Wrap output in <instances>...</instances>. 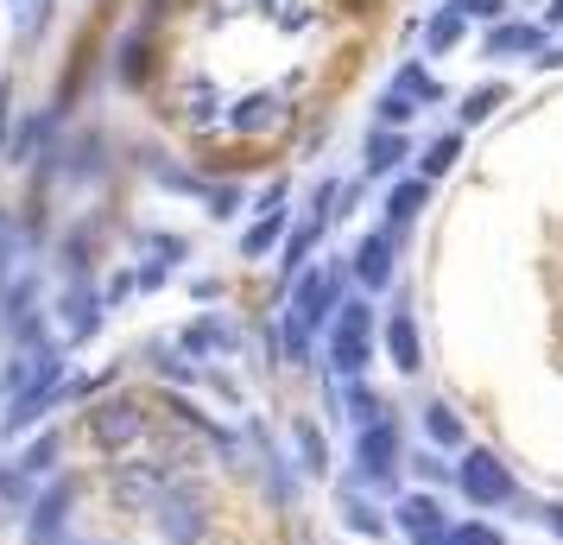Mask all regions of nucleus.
I'll use <instances>...</instances> for the list:
<instances>
[{
    "label": "nucleus",
    "instance_id": "nucleus-11",
    "mask_svg": "<svg viewBox=\"0 0 563 545\" xmlns=\"http://www.w3.org/2000/svg\"><path fill=\"white\" fill-rule=\"evenodd\" d=\"M393 457H399V432H393V425H367V432H361V444H355V464L367 469V476H386V469H393Z\"/></svg>",
    "mask_w": 563,
    "mask_h": 545
},
{
    "label": "nucleus",
    "instance_id": "nucleus-10",
    "mask_svg": "<svg viewBox=\"0 0 563 545\" xmlns=\"http://www.w3.org/2000/svg\"><path fill=\"white\" fill-rule=\"evenodd\" d=\"M57 312H64V337L70 342H82V337H96V330H102V298H96V286H70L64 292V305H57Z\"/></svg>",
    "mask_w": 563,
    "mask_h": 545
},
{
    "label": "nucleus",
    "instance_id": "nucleus-22",
    "mask_svg": "<svg viewBox=\"0 0 563 545\" xmlns=\"http://www.w3.org/2000/svg\"><path fill=\"white\" fill-rule=\"evenodd\" d=\"M424 432H431L437 444H462V418L450 413V406H424Z\"/></svg>",
    "mask_w": 563,
    "mask_h": 545
},
{
    "label": "nucleus",
    "instance_id": "nucleus-16",
    "mask_svg": "<svg viewBox=\"0 0 563 545\" xmlns=\"http://www.w3.org/2000/svg\"><path fill=\"white\" fill-rule=\"evenodd\" d=\"M13 464H20V476H26V482H38V476H45V469L57 464V432H45V438H32L26 450L13 457Z\"/></svg>",
    "mask_w": 563,
    "mask_h": 545
},
{
    "label": "nucleus",
    "instance_id": "nucleus-29",
    "mask_svg": "<svg viewBox=\"0 0 563 545\" xmlns=\"http://www.w3.org/2000/svg\"><path fill=\"white\" fill-rule=\"evenodd\" d=\"M450 545H500V533H487V526H456Z\"/></svg>",
    "mask_w": 563,
    "mask_h": 545
},
{
    "label": "nucleus",
    "instance_id": "nucleus-34",
    "mask_svg": "<svg viewBox=\"0 0 563 545\" xmlns=\"http://www.w3.org/2000/svg\"><path fill=\"white\" fill-rule=\"evenodd\" d=\"M7 115H13V96L0 89V140H7Z\"/></svg>",
    "mask_w": 563,
    "mask_h": 545
},
{
    "label": "nucleus",
    "instance_id": "nucleus-25",
    "mask_svg": "<svg viewBox=\"0 0 563 545\" xmlns=\"http://www.w3.org/2000/svg\"><path fill=\"white\" fill-rule=\"evenodd\" d=\"M399 89H406V96H418V102H431V96H437V83L424 77L418 64H406V70H399Z\"/></svg>",
    "mask_w": 563,
    "mask_h": 545
},
{
    "label": "nucleus",
    "instance_id": "nucleus-20",
    "mask_svg": "<svg viewBox=\"0 0 563 545\" xmlns=\"http://www.w3.org/2000/svg\"><path fill=\"white\" fill-rule=\"evenodd\" d=\"M342 520H349L355 533H367V539H380V533H386V520L374 514L367 501H355V494H342Z\"/></svg>",
    "mask_w": 563,
    "mask_h": 545
},
{
    "label": "nucleus",
    "instance_id": "nucleus-26",
    "mask_svg": "<svg viewBox=\"0 0 563 545\" xmlns=\"http://www.w3.org/2000/svg\"><path fill=\"white\" fill-rule=\"evenodd\" d=\"M380 121H386V128H399V121H411V96H406V89H393V96L380 102Z\"/></svg>",
    "mask_w": 563,
    "mask_h": 545
},
{
    "label": "nucleus",
    "instance_id": "nucleus-3",
    "mask_svg": "<svg viewBox=\"0 0 563 545\" xmlns=\"http://www.w3.org/2000/svg\"><path fill=\"white\" fill-rule=\"evenodd\" d=\"M153 514H158V533H165L172 545H197L203 539V494L197 489H184V482L178 489H165V501H158Z\"/></svg>",
    "mask_w": 563,
    "mask_h": 545
},
{
    "label": "nucleus",
    "instance_id": "nucleus-9",
    "mask_svg": "<svg viewBox=\"0 0 563 545\" xmlns=\"http://www.w3.org/2000/svg\"><path fill=\"white\" fill-rule=\"evenodd\" d=\"M399 526H406L418 545H450V526H443V508L431 494H406L399 501Z\"/></svg>",
    "mask_w": 563,
    "mask_h": 545
},
{
    "label": "nucleus",
    "instance_id": "nucleus-21",
    "mask_svg": "<svg viewBox=\"0 0 563 545\" xmlns=\"http://www.w3.org/2000/svg\"><path fill=\"white\" fill-rule=\"evenodd\" d=\"M462 159V140L456 133H443V140H431V153H424V178H443L450 165Z\"/></svg>",
    "mask_w": 563,
    "mask_h": 545
},
{
    "label": "nucleus",
    "instance_id": "nucleus-33",
    "mask_svg": "<svg viewBox=\"0 0 563 545\" xmlns=\"http://www.w3.org/2000/svg\"><path fill=\"white\" fill-rule=\"evenodd\" d=\"M544 526H551V533L563 539V508H544Z\"/></svg>",
    "mask_w": 563,
    "mask_h": 545
},
{
    "label": "nucleus",
    "instance_id": "nucleus-2",
    "mask_svg": "<svg viewBox=\"0 0 563 545\" xmlns=\"http://www.w3.org/2000/svg\"><path fill=\"white\" fill-rule=\"evenodd\" d=\"M456 482H462V494H468L475 508H500V501L512 494V476H507V464H500L494 450H468L462 469H456Z\"/></svg>",
    "mask_w": 563,
    "mask_h": 545
},
{
    "label": "nucleus",
    "instance_id": "nucleus-28",
    "mask_svg": "<svg viewBox=\"0 0 563 545\" xmlns=\"http://www.w3.org/2000/svg\"><path fill=\"white\" fill-rule=\"evenodd\" d=\"M266 108H273L266 96H254V102H241V108H234V128H266Z\"/></svg>",
    "mask_w": 563,
    "mask_h": 545
},
{
    "label": "nucleus",
    "instance_id": "nucleus-17",
    "mask_svg": "<svg viewBox=\"0 0 563 545\" xmlns=\"http://www.w3.org/2000/svg\"><path fill=\"white\" fill-rule=\"evenodd\" d=\"M424 197H431V184H424V178H406L393 197H386V216H393V222H411V216L424 209Z\"/></svg>",
    "mask_w": 563,
    "mask_h": 545
},
{
    "label": "nucleus",
    "instance_id": "nucleus-14",
    "mask_svg": "<svg viewBox=\"0 0 563 545\" xmlns=\"http://www.w3.org/2000/svg\"><path fill=\"white\" fill-rule=\"evenodd\" d=\"M386 349H393V368H399V374H411V368L424 362V356H418V330H411L406 305H399V312H393V324H386Z\"/></svg>",
    "mask_w": 563,
    "mask_h": 545
},
{
    "label": "nucleus",
    "instance_id": "nucleus-23",
    "mask_svg": "<svg viewBox=\"0 0 563 545\" xmlns=\"http://www.w3.org/2000/svg\"><path fill=\"white\" fill-rule=\"evenodd\" d=\"M349 418H355L361 432H367V425H380V400H374V393L361 388V381L349 388Z\"/></svg>",
    "mask_w": 563,
    "mask_h": 545
},
{
    "label": "nucleus",
    "instance_id": "nucleus-6",
    "mask_svg": "<svg viewBox=\"0 0 563 545\" xmlns=\"http://www.w3.org/2000/svg\"><path fill=\"white\" fill-rule=\"evenodd\" d=\"M544 292H551V349L563 362V209L544 229Z\"/></svg>",
    "mask_w": 563,
    "mask_h": 545
},
{
    "label": "nucleus",
    "instance_id": "nucleus-1",
    "mask_svg": "<svg viewBox=\"0 0 563 545\" xmlns=\"http://www.w3.org/2000/svg\"><path fill=\"white\" fill-rule=\"evenodd\" d=\"M367 356H374V312H367L361 298H349V305L335 312V330H330V368L349 374V381H361Z\"/></svg>",
    "mask_w": 563,
    "mask_h": 545
},
{
    "label": "nucleus",
    "instance_id": "nucleus-19",
    "mask_svg": "<svg viewBox=\"0 0 563 545\" xmlns=\"http://www.w3.org/2000/svg\"><path fill=\"white\" fill-rule=\"evenodd\" d=\"M399 159H406V140H399V133H374V140H367V172H393V165H399Z\"/></svg>",
    "mask_w": 563,
    "mask_h": 545
},
{
    "label": "nucleus",
    "instance_id": "nucleus-8",
    "mask_svg": "<svg viewBox=\"0 0 563 545\" xmlns=\"http://www.w3.org/2000/svg\"><path fill=\"white\" fill-rule=\"evenodd\" d=\"M165 469L158 464H128L121 476H114V494H121V508H158L165 501Z\"/></svg>",
    "mask_w": 563,
    "mask_h": 545
},
{
    "label": "nucleus",
    "instance_id": "nucleus-4",
    "mask_svg": "<svg viewBox=\"0 0 563 545\" xmlns=\"http://www.w3.org/2000/svg\"><path fill=\"white\" fill-rule=\"evenodd\" d=\"M335 292H342V273H335V266H317V273H305V286H298V298H291V317L305 324L310 337H317V324L335 312Z\"/></svg>",
    "mask_w": 563,
    "mask_h": 545
},
{
    "label": "nucleus",
    "instance_id": "nucleus-35",
    "mask_svg": "<svg viewBox=\"0 0 563 545\" xmlns=\"http://www.w3.org/2000/svg\"><path fill=\"white\" fill-rule=\"evenodd\" d=\"M544 20H551V26H563V0H551V13H544Z\"/></svg>",
    "mask_w": 563,
    "mask_h": 545
},
{
    "label": "nucleus",
    "instance_id": "nucleus-32",
    "mask_svg": "<svg viewBox=\"0 0 563 545\" xmlns=\"http://www.w3.org/2000/svg\"><path fill=\"white\" fill-rule=\"evenodd\" d=\"M234 204H241L234 190H209V216H234Z\"/></svg>",
    "mask_w": 563,
    "mask_h": 545
},
{
    "label": "nucleus",
    "instance_id": "nucleus-7",
    "mask_svg": "<svg viewBox=\"0 0 563 545\" xmlns=\"http://www.w3.org/2000/svg\"><path fill=\"white\" fill-rule=\"evenodd\" d=\"M140 432H146V413H140L133 400H108L102 413H96V444H102V450H128Z\"/></svg>",
    "mask_w": 563,
    "mask_h": 545
},
{
    "label": "nucleus",
    "instance_id": "nucleus-5",
    "mask_svg": "<svg viewBox=\"0 0 563 545\" xmlns=\"http://www.w3.org/2000/svg\"><path fill=\"white\" fill-rule=\"evenodd\" d=\"M70 482H52L45 494H32L26 508V545H57V533H64V514H70Z\"/></svg>",
    "mask_w": 563,
    "mask_h": 545
},
{
    "label": "nucleus",
    "instance_id": "nucleus-13",
    "mask_svg": "<svg viewBox=\"0 0 563 545\" xmlns=\"http://www.w3.org/2000/svg\"><path fill=\"white\" fill-rule=\"evenodd\" d=\"M285 190H266V209H260V222L247 235H241V254L254 260V254H266V248H273V241H279V229H285Z\"/></svg>",
    "mask_w": 563,
    "mask_h": 545
},
{
    "label": "nucleus",
    "instance_id": "nucleus-27",
    "mask_svg": "<svg viewBox=\"0 0 563 545\" xmlns=\"http://www.w3.org/2000/svg\"><path fill=\"white\" fill-rule=\"evenodd\" d=\"M494 102H500V89H475V96L462 102V121H482V115H494Z\"/></svg>",
    "mask_w": 563,
    "mask_h": 545
},
{
    "label": "nucleus",
    "instance_id": "nucleus-12",
    "mask_svg": "<svg viewBox=\"0 0 563 545\" xmlns=\"http://www.w3.org/2000/svg\"><path fill=\"white\" fill-rule=\"evenodd\" d=\"M355 280L361 286H386V280H393V235H367V241H361V254H355Z\"/></svg>",
    "mask_w": 563,
    "mask_h": 545
},
{
    "label": "nucleus",
    "instance_id": "nucleus-15",
    "mask_svg": "<svg viewBox=\"0 0 563 545\" xmlns=\"http://www.w3.org/2000/svg\"><path fill=\"white\" fill-rule=\"evenodd\" d=\"M487 52H494V57L544 52V32H538V26H494V32H487Z\"/></svg>",
    "mask_w": 563,
    "mask_h": 545
},
{
    "label": "nucleus",
    "instance_id": "nucleus-31",
    "mask_svg": "<svg viewBox=\"0 0 563 545\" xmlns=\"http://www.w3.org/2000/svg\"><path fill=\"white\" fill-rule=\"evenodd\" d=\"M450 7H462V13H482V20H500V13H507L500 0H450Z\"/></svg>",
    "mask_w": 563,
    "mask_h": 545
},
{
    "label": "nucleus",
    "instance_id": "nucleus-24",
    "mask_svg": "<svg viewBox=\"0 0 563 545\" xmlns=\"http://www.w3.org/2000/svg\"><path fill=\"white\" fill-rule=\"evenodd\" d=\"M298 457H305L310 476H323V469H330V464H323V438H317V425H298Z\"/></svg>",
    "mask_w": 563,
    "mask_h": 545
},
{
    "label": "nucleus",
    "instance_id": "nucleus-18",
    "mask_svg": "<svg viewBox=\"0 0 563 545\" xmlns=\"http://www.w3.org/2000/svg\"><path fill=\"white\" fill-rule=\"evenodd\" d=\"M424 45H431L437 57L450 52V45H462V13H456V7H443L431 26H424Z\"/></svg>",
    "mask_w": 563,
    "mask_h": 545
},
{
    "label": "nucleus",
    "instance_id": "nucleus-30",
    "mask_svg": "<svg viewBox=\"0 0 563 545\" xmlns=\"http://www.w3.org/2000/svg\"><path fill=\"white\" fill-rule=\"evenodd\" d=\"M411 469H418L424 482H450V464H437V457H411Z\"/></svg>",
    "mask_w": 563,
    "mask_h": 545
}]
</instances>
